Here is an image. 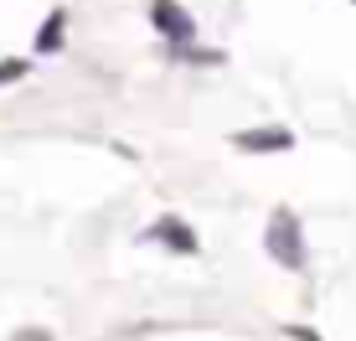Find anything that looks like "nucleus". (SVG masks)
<instances>
[{"instance_id":"1","label":"nucleus","mask_w":356,"mask_h":341,"mask_svg":"<svg viewBox=\"0 0 356 341\" xmlns=\"http://www.w3.org/2000/svg\"><path fill=\"white\" fill-rule=\"evenodd\" d=\"M264 248L274 264H284V269H305V238H300V217L289 212V207H274V217H268L264 228Z\"/></svg>"},{"instance_id":"2","label":"nucleus","mask_w":356,"mask_h":341,"mask_svg":"<svg viewBox=\"0 0 356 341\" xmlns=\"http://www.w3.org/2000/svg\"><path fill=\"white\" fill-rule=\"evenodd\" d=\"M232 145H238L243 155H279V150H289V145H294V135L284 125H264V129H238Z\"/></svg>"},{"instance_id":"3","label":"nucleus","mask_w":356,"mask_h":341,"mask_svg":"<svg viewBox=\"0 0 356 341\" xmlns=\"http://www.w3.org/2000/svg\"><path fill=\"white\" fill-rule=\"evenodd\" d=\"M145 243H165V248H176V253H202V238H196L191 223H181V217L150 223V228H145Z\"/></svg>"},{"instance_id":"4","label":"nucleus","mask_w":356,"mask_h":341,"mask_svg":"<svg viewBox=\"0 0 356 341\" xmlns=\"http://www.w3.org/2000/svg\"><path fill=\"white\" fill-rule=\"evenodd\" d=\"M150 21H155V31H161V36H170V42H191V36H196V21L181 10V0H155Z\"/></svg>"},{"instance_id":"5","label":"nucleus","mask_w":356,"mask_h":341,"mask_svg":"<svg viewBox=\"0 0 356 341\" xmlns=\"http://www.w3.org/2000/svg\"><path fill=\"white\" fill-rule=\"evenodd\" d=\"M63 42H67V10L57 6L52 16L42 21V31H36V52H42V57H52V52H63Z\"/></svg>"},{"instance_id":"6","label":"nucleus","mask_w":356,"mask_h":341,"mask_svg":"<svg viewBox=\"0 0 356 341\" xmlns=\"http://www.w3.org/2000/svg\"><path fill=\"white\" fill-rule=\"evenodd\" d=\"M26 72H31L26 57H6V63H0V88H6V83H21Z\"/></svg>"},{"instance_id":"7","label":"nucleus","mask_w":356,"mask_h":341,"mask_svg":"<svg viewBox=\"0 0 356 341\" xmlns=\"http://www.w3.org/2000/svg\"><path fill=\"white\" fill-rule=\"evenodd\" d=\"M351 6H356V0H351Z\"/></svg>"}]
</instances>
